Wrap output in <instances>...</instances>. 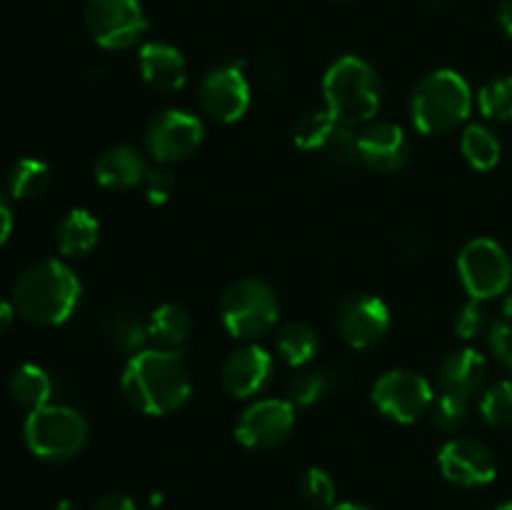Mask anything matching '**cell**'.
<instances>
[{
    "label": "cell",
    "instance_id": "1",
    "mask_svg": "<svg viewBox=\"0 0 512 510\" xmlns=\"http://www.w3.org/2000/svg\"><path fill=\"white\" fill-rule=\"evenodd\" d=\"M120 390L138 413L160 418L183 408L193 393V385L178 353L145 348L125 363Z\"/></svg>",
    "mask_w": 512,
    "mask_h": 510
},
{
    "label": "cell",
    "instance_id": "2",
    "mask_svg": "<svg viewBox=\"0 0 512 510\" xmlns=\"http://www.w3.org/2000/svg\"><path fill=\"white\" fill-rule=\"evenodd\" d=\"M78 275L63 260H40L25 268L13 283L15 313L33 325L53 328L65 323L80 303Z\"/></svg>",
    "mask_w": 512,
    "mask_h": 510
},
{
    "label": "cell",
    "instance_id": "3",
    "mask_svg": "<svg viewBox=\"0 0 512 510\" xmlns=\"http://www.w3.org/2000/svg\"><path fill=\"white\" fill-rule=\"evenodd\" d=\"M473 110V90L468 80L448 68L425 75L410 98V118L425 135H448L468 120Z\"/></svg>",
    "mask_w": 512,
    "mask_h": 510
},
{
    "label": "cell",
    "instance_id": "4",
    "mask_svg": "<svg viewBox=\"0 0 512 510\" xmlns=\"http://www.w3.org/2000/svg\"><path fill=\"white\" fill-rule=\"evenodd\" d=\"M325 105L338 123L365 125L378 118L383 93L380 78L368 60L345 55L335 60L323 78Z\"/></svg>",
    "mask_w": 512,
    "mask_h": 510
},
{
    "label": "cell",
    "instance_id": "5",
    "mask_svg": "<svg viewBox=\"0 0 512 510\" xmlns=\"http://www.w3.org/2000/svg\"><path fill=\"white\" fill-rule=\"evenodd\" d=\"M220 318L233 338L253 343L275 330L280 318V300L265 280L240 278L225 288L220 298Z\"/></svg>",
    "mask_w": 512,
    "mask_h": 510
},
{
    "label": "cell",
    "instance_id": "6",
    "mask_svg": "<svg viewBox=\"0 0 512 510\" xmlns=\"http://www.w3.org/2000/svg\"><path fill=\"white\" fill-rule=\"evenodd\" d=\"M90 425L83 415L68 405H43L28 413L23 425V438L30 453L48 463H63L75 458L85 448Z\"/></svg>",
    "mask_w": 512,
    "mask_h": 510
},
{
    "label": "cell",
    "instance_id": "7",
    "mask_svg": "<svg viewBox=\"0 0 512 510\" xmlns=\"http://www.w3.org/2000/svg\"><path fill=\"white\" fill-rule=\"evenodd\" d=\"M458 275L470 300H490L505 295L512 283L508 250L490 238H473L458 255Z\"/></svg>",
    "mask_w": 512,
    "mask_h": 510
},
{
    "label": "cell",
    "instance_id": "8",
    "mask_svg": "<svg viewBox=\"0 0 512 510\" xmlns=\"http://www.w3.org/2000/svg\"><path fill=\"white\" fill-rule=\"evenodd\" d=\"M83 18L90 38L108 50L133 48L148 30L140 0H88Z\"/></svg>",
    "mask_w": 512,
    "mask_h": 510
},
{
    "label": "cell",
    "instance_id": "9",
    "mask_svg": "<svg viewBox=\"0 0 512 510\" xmlns=\"http://www.w3.org/2000/svg\"><path fill=\"white\" fill-rule=\"evenodd\" d=\"M370 400L385 418L400 425H410L428 415L435 400V390L430 380L415 370H390L375 380Z\"/></svg>",
    "mask_w": 512,
    "mask_h": 510
},
{
    "label": "cell",
    "instance_id": "10",
    "mask_svg": "<svg viewBox=\"0 0 512 510\" xmlns=\"http://www.w3.org/2000/svg\"><path fill=\"white\" fill-rule=\"evenodd\" d=\"M203 120L185 110L168 108L153 115L145 128V148L155 163L170 165L190 158L203 143Z\"/></svg>",
    "mask_w": 512,
    "mask_h": 510
},
{
    "label": "cell",
    "instance_id": "11",
    "mask_svg": "<svg viewBox=\"0 0 512 510\" xmlns=\"http://www.w3.org/2000/svg\"><path fill=\"white\" fill-rule=\"evenodd\" d=\"M295 405L285 398H263L243 410L235 438L250 450H273L293 435Z\"/></svg>",
    "mask_w": 512,
    "mask_h": 510
},
{
    "label": "cell",
    "instance_id": "12",
    "mask_svg": "<svg viewBox=\"0 0 512 510\" xmlns=\"http://www.w3.org/2000/svg\"><path fill=\"white\" fill-rule=\"evenodd\" d=\"M335 328L350 348L370 350L388 335L390 310L378 295H348L335 313Z\"/></svg>",
    "mask_w": 512,
    "mask_h": 510
},
{
    "label": "cell",
    "instance_id": "13",
    "mask_svg": "<svg viewBox=\"0 0 512 510\" xmlns=\"http://www.w3.org/2000/svg\"><path fill=\"white\" fill-rule=\"evenodd\" d=\"M200 110L215 123H235L250 108V83L238 65L213 68L198 85Z\"/></svg>",
    "mask_w": 512,
    "mask_h": 510
},
{
    "label": "cell",
    "instance_id": "14",
    "mask_svg": "<svg viewBox=\"0 0 512 510\" xmlns=\"http://www.w3.org/2000/svg\"><path fill=\"white\" fill-rule=\"evenodd\" d=\"M440 473L448 483L460 488H483L498 475L493 450L473 438H453L440 448Z\"/></svg>",
    "mask_w": 512,
    "mask_h": 510
},
{
    "label": "cell",
    "instance_id": "15",
    "mask_svg": "<svg viewBox=\"0 0 512 510\" xmlns=\"http://www.w3.org/2000/svg\"><path fill=\"white\" fill-rule=\"evenodd\" d=\"M273 355L260 345L248 343L233 350L220 368V383L235 400H250L263 393L273 380Z\"/></svg>",
    "mask_w": 512,
    "mask_h": 510
},
{
    "label": "cell",
    "instance_id": "16",
    "mask_svg": "<svg viewBox=\"0 0 512 510\" xmlns=\"http://www.w3.org/2000/svg\"><path fill=\"white\" fill-rule=\"evenodd\" d=\"M360 163L378 173H395L408 163L410 143L405 130L393 120H370L358 130Z\"/></svg>",
    "mask_w": 512,
    "mask_h": 510
},
{
    "label": "cell",
    "instance_id": "17",
    "mask_svg": "<svg viewBox=\"0 0 512 510\" xmlns=\"http://www.w3.org/2000/svg\"><path fill=\"white\" fill-rule=\"evenodd\" d=\"M138 65L145 83L160 93H173L188 83V63L168 43H145L138 53Z\"/></svg>",
    "mask_w": 512,
    "mask_h": 510
},
{
    "label": "cell",
    "instance_id": "18",
    "mask_svg": "<svg viewBox=\"0 0 512 510\" xmlns=\"http://www.w3.org/2000/svg\"><path fill=\"white\" fill-rule=\"evenodd\" d=\"M488 363L483 355L473 348L453 350L438 365V385L440 393L458 395V398L470 400L485 383Z\"/></svg>",
    "mask_w": 512,
    "mask_h": 510
},
{
    "label": "cell",
    "instance_id": "19",
    "mask_svg": "<svg viewBox=\"0 0 512 510\" xmlns=\"http://www.w3.org/2000/svg\"><path fill=\"white\" fill-rule=\"evenodd\" d=\"M145 173H148V163L133 145H115L105 150L95 163V180L105 190H130L135 185H143Z\"/></svg>",
    "mask_w": 512,
    "mask_h": 510
},
{
    "label": "cell",
    "instance_id": "20",
    "mask_svg": "<svg viewBox=\"0 0 512 510\" xmlns=\"http://www.w3.org/2000/svg\"><path fill=\"white\" fill-rule=\"evenodd\" d=\"M105 340H108L110 348L115 353L125 355V358H133V355L143 353L150 343L148 335V320L140 318L133 308H120L110 310L108 318H105Z\"/></svg>",
    "mask_w": 512,
    "mask_h": 510
},
{
    "label": "cell",
    "instance_id": "21",
    "mask_svg": "<svg viewBox=\"0 0 512 510\" xmlns=\"http://www.w3.org/2000/svg\"><path fill=\"white\" fill-rule=\"evenodd\" d=\"M190 333H193V318L185 305L163 303L150 313L148 335L155 348L178 353V348L188 343Z\"/></svg>",
    "mask_w": 512,
    "mask_h": 510
},
{
    "label": "cell",
    "instance_id": "22",
    "mask_svg": "<svg viewBox=\"0 0 512 510\" xmlns=\"http://www.w3.org/2000/svg\"><path fill=\"white\" fill-rule=\"evenodd\" d=\"M98 238L100 223L85 208H73L70 213H65V218L58 223V233H55V243L65 258H83V255L93 253Z\"/></svg>",
    "mask_w": 512,
    "mask_h": 510
},
{
    "label": "cell",
    "instance_id": "23",
    "mask_svg": "<svg viewBox=\"0 0 512 510\" xmlns=\"http://www.w3.org/2000/svg\"><path fill=\"white\" fill-rule=\"evenodd\" d=\"M10 398L20 405L23 410L33 413V410L43 408L50 403V395H53V380L45 373L40 365L25 363L20 368L13 370L8 380Z\"/></svg>",
    "mask_w": 512,
    "mask_h": 510
},
{
    "label": "cell",
    "instance_id": "24",
    "mask_svg": "<svg viewBox=\"0 0 512 510\" xmlns=\"http://www.w3.org/2000/svg\"><path fill=\"white\" fill-rule=\"evenodd\" d=\"M275 348H278V355L293 368H303V365L313 363V358L320 350V338L310 325L298 323H285L278 328V335H275Z\"/></svg>",
    "mask_w": 512,
    "mask_h": 510
},
{
    "label": "cell",
    "instance_id": "25",
    "mask_svg": "<svg viewBox=\"0 0 512 510\" xmlns=\"http://www.w3.org/2000/svg\"><path fill=\"white\" fill-rule=\"evenodd\" d=\"M5 185H8V193L18 200L38 198L50 185V168L43 160L20 158L18 163L10 165Z\"/></svg>",
    "mask_w": 512,
    "mask_h": 510
},
{
    "label": "cell",
    "instance_id": "26",
    "mask_svg": "<svg viewBox=\"0 0 512 510\" xmlns=\"http://www.w3.org/2000/svg\"><path fill=\"white\" fill-rule=\"evenodd\" d=\"M460 150L475 170H490L500 163V140L485 125H468L460 138Z\"/></svg>",
    "mask_w": 512,
    "mask_h": 510
},
{
    "label": "cell",
    "instance_id": "27",
    "mask_svg": "<svg viewBox=\"0 0 512 510\" xmlns=\"http://www.w3.org/2000/svg\"><path fill=\"white\" fill-rule=\"evenodd\" d=\"M480 113L488 120L510 123L512 120V75H503L485 83L478 93Z\"/></svg>",
    "mask_w": 512,
    "mask_h": 510
},
{
    "label": "cell",
    "instance_id": "28",
    "mask_svg": "<svg viewBox=\"0 0 512 510\" xmlns=\"http://www.w3.org/2000/svg\"><path fill=\"white\" fill-rule=\"evenodd\" d=\"M430 420L438 430L443 433H460L468 423V415H470V400L458 398V395H450V393H440L435 395L433 405L428 410Z\"/></svg>",
    "mask_w": 512,
    "mask_h": 510
},
{
    "label": "cell",
    "instance_id": "29",
    "mask_svg": "<svg viewBox=\"0 0 512 510\" xmlns=\"http://www.w3.org/2000/svg\"><path fill=\"white\" fill-rule=\"evenodd\" d=\"M338 125V120L330 115V110H313V113H305L303 118L295 125V145L300 150H323L325 140L333 133V128Z\"/></svg>",
    "mask_w": 512,
    "mask_h": 510
},
{
    "label": "cell",
    "instance_id": "30",
    "mask_svg": "<svg viewBox=\"0 0 512 510\" xmlns=\"http://www.w3.org/2000/svg\"><path fill=\"white\" fill-rule=\"evenodd\" d=\"M480 415L490 428L512 425V380H500L480 398Z\"/></svg>",
    "mask_w": 512,
    "mask_h": 510
},
{
    "label": "cell",
    "instance_id": "31",
    "mask_svg": "<svg viewBox=\"0 0 512 510\" xmlns=\"http://www.w3.org/2000/svg\"><path fill=\"white\" fill-rule=\"evenodd\" d=\"M330 388V378L325 370H305V373H298L290 378L288 390V403H293L295 408H310V405L318 403Z\"/></svg>",
    "mask_w": 512,
    "mask_h": 510
},
{
    "label": "cell",
    "instance_id": "32",
    "mask_svg": "<svg viewBox=\"0 0 512 510\" xmlns=\"http://www.w3.org/2000/svg\"><path fill=\"white\" fill-rule=\"evenodd\" d=\"M335 495L338 490H335V480L330 478L328 470L318 468V465L305 470L300 478V498L305 500V505L315 510H328L335 505Z\"/></svg>",
    "mask_w": 512,
    "mask_h": 510
},
{
    "label": "cell",
    "instance_id": "33",
    "mask_svg": "<svg viewBox=\"0 0 512 510\" xmlns=\"http://www.w3.org/2000/svg\"><path fill=\"white\" fill-rule=\"evenodd\" d=\"M325 158L330 160L338 168H353L355 163H360V148H358V130L353 125L338 123L333 128V133L328 135L323 145Z\"/></svg>",
    "mask_w": 512,
    "mask_h": 510
},
{
    "label": "cell",
    "instance_id": "34",
    "mask_svg": "<svg viewBox=\"0 0 512 510\" xmlns=\"http://www.w3.org/2000/svg\"><path fill=\"white\" fill-rule=\"evenodd\" d=\"M175 185H178V180H175V173L168 168V165H155V168H148V173H145L143 178V188H145V195H148V200L153 205H163L168 203L170 195L175 193Z\"/></svg>",
    "mask_w": 512,
    "mask_h": 510
},
{
    "label": "cell",
    "instance_id": "35",
    "mask_svg": "<svg viewBox=\"0 0 512 510\" xmlns=\"http://www.w3.org/2000/svg\"><path fill=\"white\" fill-rule=\"evenodd\" d=\"M485 323H488V318H485L483 303L480 300H470L455 315V333L463 340H473L483 333Z\"/></svg>",
    "mask_w": 512,
    "mask_h": 510
},
{
    "label": "cell",
    "instance_id": "36",
    "mask_svg": "<svg viewBox=\"0 0 512 510\" xmlns=\"http://www.w3.org/2000/svg\"><path fill=\"white\" fill-rule=\"evenodd\" d=\"M490 348L498 355L500 363L512 370V323L510 320H500L490 328Z\"/></svg>",
    "mask_w": 512,
    "mask_h": 510
},
{
    "label": "cell",
    "instance_id": "37",
    "mask_svg": "<svg viewBox=\"0 0 512 510\" xmlns=\"http://www.w3.org/2000/svg\"><path fill=\"white\" fill-rule=\"evenodd\" d=\"M90 510H138V505L125 493H105L95 500Z\"/></svg>",
    "mask_w": 512,
    "mask_h": 510
},
{
    "label": "cell",
    "instance_id": "38",
    "mask_svg": "<svg viewBox=\"0 0 512 510\" xmlns=\"http://www.w3.org/2000/svg\"><path fill=\"white\" fill-rule=\"evenodd\" d=\"M10 233H13V213H10L8 203H5L3 195H0V248L8 243Z\"/></svg>",
    "mask_w": 512,
    "mask_h": 510
},
{
    "label": "cell",
    "instance_id": "39",
    "mask_svg": "<svg viewBox=\"0 0 512 510\" xmlns=\"http://www.w3.org/2000/svg\"><path fill=\"white\" fill-rule=\"evenodd\" d=\"M13 318H15V305H13V300L0 298V335H3L5 330L10 328V323H13Z\"/></svg>",
    "mask_w": 512,
    "mask_h": 510
},
{
    "label": "cell",
    "instance_id": "40",
    "mask_svg": "<svg viewBox=\"0 0 512 510\" xmlns=\"http://www.w3.org/2000/svg\"><path fill=\"white\" fill-rule=\"evenodd\" d=\"M498 20H500V28L508 33V38H512V0H503V3H500Z\"/></svg>",
    "mask_w": 512,
    "mask_h": 510
},
{
    "label": "cell",
    "instance_id": "41",
    "mask_svg": "<svg viewBox=\"0 0 512 510\" xmlns=\"http://www.w3.org/2000/svg\"><path fill=\"white\" fill-rule=\"evenodd\" d=\"M328 510H373V508H368V505H360V503H335L333 508H328Z\"/></svg>",
    "mask_w": 512,
    "mask_h": 510
},
{
    "label": "cell",
    "instance_id": "42",
    "mask_svg": "<svg viewBox=\"0 0 512 510\" xmlns=\"http://www.w3.org/2000/svg\"><path fill=\"white\" fill-rule=\"evenodd\" d=\"M503 313H505V320H510V323H512V288L508 290V293H505Z\"/></svg>",
    "mask_w": 512,
    "mask_h": 510
},
{
    "label": "cell",
    "instance_id": "43",
    "mask_svg": "<svg viewBox=\"0 0 512 510\" xmlns=\"http://www.w3.org/2000/svg\"><path fill=\"white\" fill-rule=\"evenodd\" d=\"M53 510H83V508H80L78 503H73V500H60Z\"/></svg>",
    "mask_w": 512,
    "mask_h": 510
},
{
    "label": "cell",
    "instance_id": "44",
    "mask_svg": "<svg viewBox=\"0 0 512 510\" xmlns=\"http://www.w3.org/2000/svg\"><path fill=\"white\" fill-rule=\"evenodd\" d=\"M498 510H512V500H505V503L503 505H500V508Z\"/></svg>",
    "mask_w": 512,
    "mask_h": 510
},
{
    "label": "cell",
    "instance_id": "45",
    "mask_svg": "<svg viewBox=\"0 0 512 510\" xmlns=\"http://www.w3.org/2000/svg\"><path fill=\"white\" fill-rule=\"evenodd\" d=\"M333 3H348V0H333Z\"/></svg>",
    "mask_w": 512,
    "mask_h": 510
}]
</instances>
